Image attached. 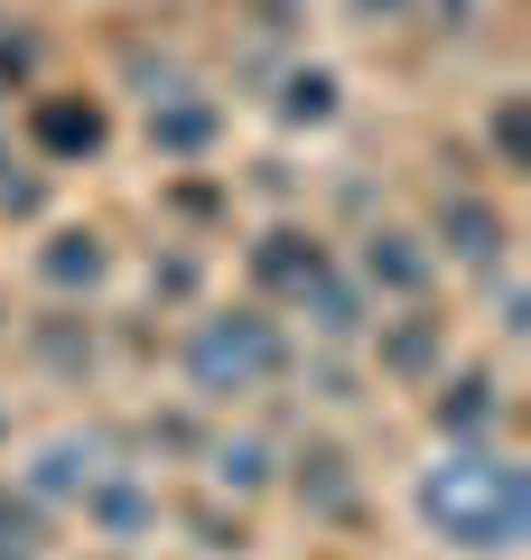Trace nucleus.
<instances>
[{
    "label": "nucleus",
    "instance_id": "f257e3e1",
    "mask_svg": "<svg viewBox=\"0 0 531 560\" xmlns=\"http://www.w3.org/2000/svg\"><path fill=\"white\" fill-rule=\"evenodd\" d=\"M420 504H429V523H438V533H457L467 551H512V541H522V477L494 467V458L438 467Z\"/></svg>",
    "mask_w": 531,
    "mask_h": 560
},
{
    "label": "nucleus",
    "instance_id": "f03ea898",
    "mask_svg": "<svg viewBox=\"0 0 531 560\" xmlns=\"http://www.w3.org/2000/svg\"><path fill=\"white\" fill-rule=\"evenodd\" d=\"M271 364H280V346H271L261 318H224V327L197 337V383L205 393H243V383H261Z\"/></svg>",
    "mask_w": 531,
    "mask_h": 560
},
{
    "label": "nucleus",
    "instance_id": "7ed1b4c3",
    "mask_svg": "<svg viewBox=\"0 0 531 560\" xmlns=\"http://www.w3.org/2000/svg\"><path fill=\"white\" fill-rule=\"evenodd\" d=\"M0 560H28V514H10V495H0Z\"/></svg>",
    "mask_w": 531,
    "mask_h": 560
}]
</instances>
